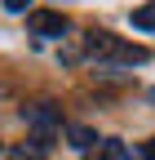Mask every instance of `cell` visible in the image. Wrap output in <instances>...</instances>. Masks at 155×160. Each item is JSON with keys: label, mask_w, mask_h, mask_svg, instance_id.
<instances>
[{"label": "cell", "mask_w": 155, "mask_h": 160, "mask_svg": "<svg viewBox=\"0 0 155 160\" xmlns=\"http://www.w3.org/2000/svg\"><path fill=\"white\" fill-rule=\"evenodd\" d=\"M84 53H89V58H106V62H124V67L151 58L146 45H129V40L111 36V31H89V36H84Z\"/></svg>", "instance_id": "obj_1"}, {"label": "cell", "mask_w": 155, "mask_h": 160, "mask_svg": "<svg viewBox=\"0 0 155 160\" xmlns=\"http://www.w3.org/2000/svg\"><path fill=\"white\" fill-rule=\"evenodd\" d=\"M22 120L35 129V147H49V142H53V129H62V111H58L53 102L22 107Z\"/></svg>", "instance_id": "obj_2"}, {"label": "cell", "mask_w": 155, "mask_h": 160, "mask_svg": "<svg viewBox=\"0 0 155 160\" xmlns=\"http://www.w3.org/2000/svg\"><path fill=\"white\" fill-rule=\"evenodd\" d=\"M31 36H45V40L67 36V18L62 13H49V9H35L31 13Z\"/></svg>", "instance_id": "obj_3"}, {"label": "cell", "mask_w": 155, "mask_h": 160, "mask_svg": "<svg viewBox=\"0 0 155 160\" xmlns=\"http://www.w3.org/2000/svg\"><path fill=\"white\" fill-rule=\"evenodd\" d=\"M133 27H138V31H155V5L133 9Z\"/></svg>", "instance_id": "obj_4"}, {"label": "cell", "mask_w": 155, "mask_h": 160, "mask_svg": "<svg viewBox=\"0 0 155 160\" xmlns=\"http://www.w3.org/2000/svg\"><path fill=\"white\" fill-rule=\"evenodd\" d=\"M93 142H98V133H93V129H84V125L71 129V147H93Z\"/></svg>", "instance_id": "obj_5"}, {"label": "cell", "mask_w": 155, "mask_h": 160, "mask_svg": "<svg viewBox=\"0 0 155 160\" xmlns=\"http://www.w3.org/2000/svg\"><path fill=\"white\" fill-rule=\"evenodd\" d=\"M9 160H45V151H40V147H13Z\"/></svg>", "instance_id": "obj_6"}, {"label": "cell", "mask_w": 155, "mask_h": 160, "mask_svg": "<svg viewBox=\"0 0 155 160\" xmlns=\"http://www.w3.org/2000/svg\"><path fill=\"white\" fill-rule=\"evenodd\" d=\"M27 5H31V0H5V9H13V13H22Z\"/></svg>", "instance_id": "obj_7"}, {"label": "cell", "mask_w": 155, "mask_h": 160, "mask_svg": "<svg viewBox=\"0 0 155 160\" xmlns=\"http://www.w3.org/2000/svg\"><path fill=\"white\" fill-rule=\"evenodd\" d=\"M146 160H155V138H151V142H146Z\"/></svg>", "instance_id": "obj_8"}, {"label": "cell", "mask_w": 155, "mask_h": 160, "mask_svg": "<svg viewBox=\"0 0 155 160\" xmlns=\"http://www.w3.org/2000/svg\"><path fill=\"white\" fill-rule=\"evenodd\" d=\"M151 98H155V93H151Z\"/></svg>", "instance_id": "obj_9"}]
</instances>
